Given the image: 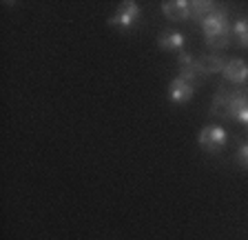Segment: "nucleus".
I'll use <instances>...</instances> for the list:
<instances>
[{
  "instance_id": "3",
  "label": "nucleus",
  "mask_w": 248,
  "mask_h": 240,
  "mask_svg": "<svg viewBox=\"0 0 248 240\" xmlns=\"http://www.w3.org/2000/svg\"><path fill=\"white\" fill-rule=\"evenodd\" d=\"M140 18V7L138 2H122L118 9V14H115L111 20H108V25L113 27H122V29H129V27H133V22Z\"/></svg>"
},
{
  "instance_id": "8",
  "label": "nucleus",
  "mask_w": 248,
  "mask_h": 240,
  "mask_svg": "<svg viewBox=\"0 0 248 240\" xmlns=\"http://www.w3.org/2000/svg\"><path fill=\"white\" fill-rule=\"evenodd\" d=\"M160 47L166 49V51H180L184 47V36L180 32H170V34H164L160 38Z\"/></svg>"
},
{
  "instance_id": "5",
  "label": "nucleus",
  "mask_w": 248,
  "mask_h": 240,
  "mask_svg": "<svg viewBox=\"0 0 248 240\" xmlns=\"http://www.w3.org/2000/svg\"><path fill=\"white\" fill-rule=\"evenodd\" d=\"M228 116L248 125V94L237 91V94L228 96Z\"/></svg>"
},
{
  "instance_id": "1",
  "label": "nucleus",
  "mask_w": 248,
  "mask_h": 240,
  "mask_svg": "<svg viewBox=\"0 0 248 240\" xmlns=\"http://www.w3.org/2000/svg\"><path fill=\"white\" fill-rule=\"evenodd\" d=\"M202 32L206 36L208 45L213 47H226L228 45V36H231V22H228L226 11L222 9H213L204 20L200 22Z\"/></svg>"
},
{
  "instance_id": "2",
  "label": "nucleus",
  "mask_w": 248,
  "mask_h": 240,
  "mask_svg": "<svg viewBox=\"0 0 248 240\" xmlns=\"http://www.w3.org/2000/svg\"><path fill=\"white\" fill-rule=\"evenodd\" d=\"M226 129L224 127H217V125H211V127H204L200 134V145L206 149V152L215 154L219 152L224 145H226Z\"/></svg>"
},
{
  "instance_id": "6",
  "label": "nucleus",
  "mask_w": 248,
  "mask_h": 240,
  "mask_svg": "<svg viewBox=\"0 0 248 240\" xmlns=\"http://www.w3.org/2000/svg\"><path fill=\"white\" fill-rule=\"evenodd\" d=\"M162 14L169 20L177 22V20H186L191 18V2L188 0H173V2H164L162 5Z\"/></svg>"
},
{
  "instance_id": "11",
  "label": "nucleus",
  "mask_w": 248,
  "mask_h": 240,
  "mask_svg": "<svg viewBox=\"0 0 248 240\" xmlns=\"http://www.w3.org/2000/svg\"><path fill=\"white\" fill-rule=\"evenodd\" d=\"M237 156H239V162H242V165H246V167H248V142H246V145H242V147H239Z\"/></svg>"
},
{
  "instance_id": "9",
  "label": "nucleus",
  "mask_w": 248,
  "mask_h": 240,
  "mask_svg": "<svg viewBox=\"0 0 248 240\" xmlns=\"http://www.w3.org/2000/svg\"><path fill=\"white\" fill-rule=\"evenodd\" d=\"M231 32L237 36L239 47L248 49V20L246 18H237V20L231 25Z\"/></svg>"
},
{
  "instance_id": "4",
  "label": "nucleus",
  "mask_w": 248,
  "mask_h": 240,
  "mask_svg": "<svg viewBox=\"0 0 248 240\" xmlns=\"http://www.w3.org/2000/svg\"><path fill=\"white\" fill-rule=\"evenodd\" d=\"M169 98L173 104H186L193 98V85L186 78L177 76V78L169 85Z\"/></svg>"
},
{
  "instance_id": "10",
  "label": "nucleus",
  "mask_w": 248,
  "mask_h": 240,
  "mask_svg": "<svg viewBox=\"0 0 248 240\" xmlns=\"http://www.w3.org/2000/svg\"><path fill=\"white\" fill-rule=\"evenodd\" d=\"M213 9H215L213 2H191V18H197L202 22Z\"/></svg>"
},
{
  "instance_id": "7",
  "label": "nucleus",
  "mask_w": 248,
  "mask_h": 240,
  "mask_svg": "<svg viewBox=\"0 0 248 240\" xmlns=\"http://www.w3.org/2000/svg\"><path fill=\"white\" fill-rule=\"evenodd\" d=\"M222 73H224V78L231 80V83H244L248 78V65L244 60H239V58H232V60H228L224 65Z\"/></svg>"
}]
</instances>
